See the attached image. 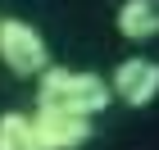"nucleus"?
I'll return each mask as SVG.
<instances>
[{
	"instance_id": "4",
	"label": "nucleus",
	"mask_w": 159,
	"mask_h": 150,
	"mask_svg": "<svg viewBox=\"0 0 159 150\" xmlns=\"http://www.w3.org/2000/svg\"><path fill=\"white\" fill-rule=\"evenodd\" d=\"M32 127H37L41 150H82L96 137V118L59 114V109H32Z\"/></svg>"
},
{
	"instance_id": "5",
	"label": "nucleus",
	"mask_w": 159,
	"mask_h": 150,
	"mask_svg": "<svg viewBox=\"0 0 159 150\" xmlns=\"http://www.w3.org/2000/svg\"><path fill=\"white\" fill-rule=\"evenodd\" d=\"M114 27H118L123 41L132 46H146L159 37V0H123L118 14H114Z\"/></svg>"
},
{
	"instance_id": "6",
	"label": "nucleus",
	"mask_w": 159,
	"mask_h": 150,
	"mask_svg": "<svg viewBox=\"0 0 159 150\" xmlns=\"http://www.w3.org/2000/svg\"><path fill=\"white\" fill-rule=\"evenodd\" d=\"M0 150H41L32 114H23V109H5L0 114Z\"/></svg>"
},
{
	"instance_id": "2",
	"label": "nucleus",
	"mask_w": 159,
	"mask_h": 150,
	"mask_svg": "<svg viewBox=\"0 0 159 150\" xmlns=\"http://www.w3.org/2000/svg\"><path fill=\"white\" fill-rule=\"evenodd\" d=\"M0 64L14 77H41L50 68V46L41 37V27L27 23V18L5 14L0 18Z\"/></svg>"
},
{
	"instance_id": "1",
	"label": "nucleus",
	"mask_w": 159,
	"mask_h": 150,
	"mask_svg": "<svg viewBox=\"0 0 159 150\" xmlns=\"http://www.w3.org/2000/svg\"><path fill=\"white\" fill-rule=\"evenodd\" d=\"M114 105L109 77L91 73V68H64L50 64L37 77V109H59V114H82V118H100Z\"/></svg>"
},
{
	"instance_id": "3",
	"label": "nucleus",
	"mask_w": 159,
	"mask_h": 150,
	"mask_svg": "<svg viewBox=\"0 0 159 150\" xmlns=\"http://www.w3.org/2000/svg\"><path fill=\"white\" fill-rule=\"evenodd\" d=\"M109 91L114 100H123L127 109H146L159 100V59L150 55H127V59L114 64L109 73Z\"/></svg>"
}]
</instances>
